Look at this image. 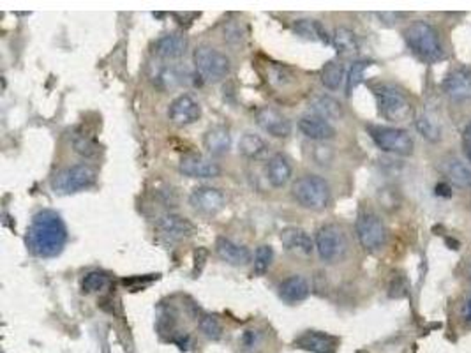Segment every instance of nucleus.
<instances>
[{
    "instance_id": "nucleus-1",
    "label": "nucleus",
    "mask_w": 471,
    "mask_h": 353,
    "mask_svg": "<svg viewBox=\"0 0 471 353\" xmlns=\"http://www.w3.org/2000/svg\"><path fill=\"white\" fill-rule=\"evenodd\" d=\"M67 242V228L57 212L41 210L27 228L25 244L34 256L54 258L60 255Z\"/></svg>"
},
{
    "instance_id": "nucleus-2",
    "label": "nucleus",
    "mask_w": 471,
    "mask_h": 353,
    "mask_svg": "<svg viewBox=\"0 0 471 353\" xmlns=\"http://www.w3.org/2000/svg\"><path fill=\"white\" fill-rule=\"evenodd\" d=\"M406 45L426 64H436L445 58V49L439 41L438 30L430 23L417 20L404 29Z\"/></svg>"
},
{
    "instance_id": "nucleus-3",
    "label": "nucleus",
    "mask_w": 471,
    "mask_h": 353,
    "mask_svg": "<svg viewBox=\"0 0 471 353\" xmlns=\"http://www.w3.org/2000/svg\"><path fill=\"white\" fill-rule=\"evenodd\" d=\"M374 95L378 101V110L380 115L389 122H406L410 120L411 113H413V106H411L410 99L404 92L395 85L390 83H381L373 89Z\"/></svg>"
},
{
    "instance_id": "nucleus-4",
    "label": "nucleus",
    "mask_w": 471,
    "mask_h": 353,
    "mask_svg": "<svg viewBox=\"0 0 471 353\" xmlns=\"http://www.w3.org/2000/svg\"><path fill=\"white\" fill-rule=\"evenodd\" d=\"M293 198L308 210H323L330 203V185L318 175H303L293 184Z\"/></svg>"
},
{
    "instance_id": "nucleus-5",
    "label": "nucleus",
    "mask_w": 471,
    "mask_h": 353,
    "mask_svg": "<svg viewBox=\"0 0 471 353\" xmlns=\"http://www.w3.org/2000/svg\"><path fill=\"white\" fill-rule=\"evenodd\" d=\"M194 66L201 78L209 83L221 82L231 71V62L226 54L209 45H201L194 49Z\"/></svg>"
},
{
    "instance_id": "nucleus-6",
    "label": "nucleus",
    "mask_w": 471,
    "mask_h": 353,
    "mask_svg": "<svg viewBox=\"0 0 471 353\" xmlns=\"http://www.w3.org/2000/svg\"><path fill=\"white\" fill-rule=\"evenodd\" d=\"M369 135L373 138L378 148L398 156H410L413 154L415 141L411 135L404 129L385 128V126H369Z\"/></svg>"
},
{
    "instance_id": "nucleus-7",
    "label": "nucleus",
    "mask_w": 471,
    "mask_h": 353,
    "mask_svg": "<svg viewBox=\"0 0 471 353\" xmlns=\"http://www.w3.org/2000/svg\"><path fill=\"white\" fill-rule=\"evenodd\" d=\"M316 251L323 262L336 263L345 258L348 242H346L345 234L341 231L339 226L325 225L316 231Z\"/></svg>"
},
{
    "instance_id": "nucleus-8",
    "label": "nucleus",
    "mask_w": 471,
    "mask_h": 353,
    "mask_svg": "<svg viewBox=\"0 0 471 353\" xmlns=\"http://www.w3.org/2000/svg\"><path fill=\"white\" fill-rule=\"evenodd\" d=\"M356 237L360 240L362 247L371 253L385 246L387 228L380 216L373 210H362L356 219Z\"/></svg>"
},
{
    "instance_id": "nucleus-9",
    "label": "nucleus",
    "mask_w": 471,
    "mask_h": 353,
    "mask_svg": "<svg viewBox=\"0 0 471 353\" xmlns=\"http://www.w3.org/2000/svg\"><path fill=\"white\" fill-rule=\"evenodd\" d=\"M97 173L89 165H74L57 173L54 181V189L58 194L80 193L95 184Z\"/></svg>"
},
{
    "instance_id": "nucleus-10",
    "label": "nucleus",
    "mask_w": 471,
    "mask_h": 353,
    "mask_svg": "<svg viewBox=\"0 0 471 353\" xmlns=\"http://www.w3.org/2000/svg\"><path fill=\"white\" fill-rule=\"evenodd\" d=\"M189 203L194 210L207 216L221 212L226 205V196L221 189L212 187V185H198L189 194Z\"/></svg>"
},
{
    "instance_id": "nucleus-11",
    "label": "nucleus",
    "mask_w": 471,
    "mask_h": 353,
    "mask_svg": "<svg viewBox=\"0 0 471 353\" xmlns=\"http://www.w3.org/2000/svg\"><path fill=\"white\" fill-rule=\"evenodd\" d=\"M443 91L454 103H471V71L457 67L443 80Z\"/></svg>"
},
{
    "instance_id": "nucleus-12",
    "label": "nucleus",
    "mask_w": 471,
    "mask_h": 353,
    "mask_svg": "<svg viewBox=\"0 0 471 353\" xmlns=\"http://www.w3.org/2000/svg\"><path fill=\"white\" fill-rule=\"evenodd\" d=\"M157 231L163 238L170 240V242H179V240H184V238L191 237L194 234L193 223L189 221L184 216H179V214H164L157 219L156 225Z\"/></svg>"
},
{
    "instance_id": "nucleus-13",
    "label": "nucleus",
    "mask_w": 471,
    "mask_h": 353,
    "mask_svg": "<svg viewBox=\"0 0 471 353\" xmlns=\"http://www.w3.org/2000/svg\"><path fill=\"white\" fill-rule=\"evenodd\" d=\"M281 244L290 255L297 256V258H308L312 255L316 244L311 238V235L302 228L297 226H290L281 231Z\"/></svg>"
},
{
    "instance_id": "nucleus-14",
    "label": "nucleus",
    "mask_w": 471,
    "mask_h": 353,
    "mask_svg": "<svg viewBox=\"0 0 471 353\" xmlns=\"http://www.w3.org/2000/svg\"><path fill=\"white\" fill-rule=\"evenodd\" d=\"M168 117L175 126H189L201 117V106L196 99L187 94L173 99L168 108Z\"/></svg>"
},
{
    "instance_id": "nucleus-15",
    "label": "nucleus",
    "mask_w": 471,
    "mask_h": 353,
    "mask_svg": "<svg viewBox=\"0 0 471 353\" xmlns=\"http://www.w3.org/2000/svg\"><path fill=\"white\" fill-rule=\"evenodd\" d=\"M181 173L191 179H216L221 175V168L218 163L207 159V157L200 156V154H189L181 159L179 165Z\"/></svg>"
},
{
    "instance_id": "nucleus-16",
    "label": "nucleus",
    "mask_w": 471,
    "mask_h": 353,
    "mask_svg": "<svg viewBox=\"0 0 471 353\" xmlns=\"http://www.w3.org/2000/svg\"><path fill=\"white\" fill-rule=\"evenodd\" d=\"M256 122L265 133L274 138H286L291 135V122L275 108L265 106L256 113Z\"/></svg>"
},
{
    "instance_id": "nucleus-17",
    "label": "nucleus",
    "mask_w": 471,
    "mask_h": 353,
    "mask_svg": "<svg viewBox=\"0 0 471 353\" xmlns=\"http://www.w3.org/2000/svg\"><path fill=\"white\" fill-rule=\"evenodd\" d=\"M295 345L312 353H336L339 346V337L321 330H308L295 339Z\"/></svg>"
},
{
    "instance_id": "nucleus-18",
    "label": "nucleus",
    "mask_w": 471,
    "mask_h": 353,
    "mask_svg": "<svg viewBox=\"0 0 471 353\" xmlns=\"http://www.w3.org/2000/svg\"><path fill=\"white\" fill-rule=\"evenodd\" d=\"M299 129L303 136H308L309 140L314 141H327L332 140L336 136V128L328 120L321 119L318 115H303L299 120Z\"/></svg>"
},
{
    "instance_id": "nucleus-19",
    "label": "nucleus",
    "mask_w": 471,
    "mask_h": 353,
    "mask_svg": "<svg viewBox=\"0 0 471 353\" xmlns=\"http://www.w3.org/2000/svg\"><path fill=\"white\" fill-rule=\"evenodd\" d=\"M187 52V39L182 34H166L157 39L154 54L161 60H179Z\"/></svg>"
},
{
    "instance_id": "nucleus-20",
    "label": "nucleus",
    "mask_w": 471,
    "mask_h": 353,
    "mask_svg": "<svg viewBox=\"0 0 471 353\" xmlns=\"http://www.w3.org/2000/svg\"><path fill=\"white\" fill-rule=\"evenodd\" d=\"M216 251H218L219 258L225 260L230 265H235V267H240V265H246L251 262V251L246 246L233 242L231 238L219 237L218 242H216Z\"/></svg>"
},
{
    "instance_id": "nucleus-21",
    "label": "nucleus",
    "mask_w": 471,
    "mask_h": 353,
    "mask_svg": "<svg viewBox=\"0 0 471 353\" xmlns=\"http://www.w3.org/2000/svg\"><path fill=\"white\" fill-rule=\"evenodd\" d=\"M309 283L302 275H290L283 283L279 284V297L288 304H297L309 297Z\"/></svg>"
},
{
    "instance_id": "nucleus-22",
    "label": "nucleus",
    "mask_w": 471,
    "mask_h": 353,
    "mask_svg": "<svg viewBox=\"0 0 471 353\" xmlns=\"http://www.w3.org/2000/svg\"><path fill=\"white\" fill-rule=\"evenodd\" d=\"M439 168H441L443 175L447 176L448 181L457 185V187H471V168L461 159H457V157H447V159L441 161Z\"/></svg>"
},
{
    "instance_id": "nucleus-23",
    "label": "nucleus",
    "mask_w": 471,
    "mask_h": 353,
    "mask_svg": "<svg viewBox=\"0 0 471 353\" xmlns=\"http://www.w3.org/2000/svg\"><path fill=\"white\" fill-rule=\"evenodd\" d=\"M309 110L312 111V115H318L325 120H339L343 119V106L337 99H334L332 95H314V98L309 101Z\"/></svg>"
},
{
    "instance_id": "nucleus-24",
    "label": "nucleus",
    "mask_w": 471,
    "mask_h": 353,
    "mask_svg": "<svg viewBox=\"0 0 471 353\" xmlns=\"http://www.w3.org/2000/svg\"><path fill=\"white\" fill-rule=\"evenodd\" d=\"M266 179L274 187H284L291 179L290 161L283 154H275L266 165Z\"/></svg>"
},
{
    "instance_id": "nucleus-25",
    "label": "nucleus",
    "mask_w": 471,
    "mask_h": 353,
    "mask_svg": "<svg viewBox=\"0 0 471 353\" xmlns=\"http://www.w3.org/2000/svg\"><path fill=\"white\" fill-rule=\"evenodd\" d=\"M203 144H205V148L209 154H212V156H222V154L230 150L231 135L222 126H216V128L207 131Z\"/></svg>"
},
{
    "instance_id": "nucleus-26",
    "label": "nucleus",
    "mask_w": 471,
    "mask_h": 353,
    "mask_svg": "<svg viewBox=\"0 0 471 353\" xmlns=\"http://www.w3.org/2000/svg\"><path fill=\"white\" fill-rule=\"evenodd\" d=\"M238 152L246 156L247 159H262L268 152V145L262 136L254 135V133H246V135H242L240 141H238Z\"/></svg>"
},
{
    "instance_id": "nucleus-27",
    "label": "nucleus",
    "mask_w": 471,
    "mask_h": 353,
    "mask_svg": "<svg viewBox=\"0 0 471 353\" xmlns=\"http://www.w3.org/2000/svg\"><path fill=\"white\" fill-rule=\"evenodd\" d=\"M154 78L163 89H175L189 82V73L179 66H164L154 74Z\"/></svg>"
},
{
    "instance_id": "nucleus-28",
    "label": "nucleus",
    "mask_w": 471,
    "mask_h": 353,
    "mask_svg": "<svg viewBox=\"0 0 471 353\" xmlns=\"http://www.w3.org/2000/svg\"><path fill=\"white\" fill-rule=\"evenodd\" d=\"M332 45L337 49V54L349 57V55H355L358 52V37L353 30L339 27V29L334 30Z\"/></svg>"
},
{
    "instance_id": "nucleus-29",
    "label": "nucleus",
    "mask_w": 471,
    "mask_h": 353,
    "mask_svg": "<svg viewBox=\"0 0 471 353\" xmlns=\"http://www.w3.org/2000/svg\"><path fill=\"white\" fill-rule=\"evenodd\" d=\"M320 78H321V83L327 87L328 91H337V89L343 85V82L346 80L345 66H343L339 60L327 62V64L323 66V69H321Z\"/></svg>"
},
{
    "instance_id": "nucleus-30",
    "label": "nucleus",
    "mask_w": 471,
    "mask_h": 353,
    "mask_svg": "<svg viewBox=\"0 0 471 353\" xmlns=\"http://www.w3.org/2000/svg\"><path fill=\"white\" fill-rule=\"evenodd\" d=\"M293 29L299 36L306 37V39H312V41H321V43H330V37H328L327 30L323 29V25L316 20H299L295 21Z\"/></svg>"
},
{
    "instance_id": "nucleus-31",
    "label": "nucleus",
    "mask_w": 471,
    "mask_h": 353,
    "mask_svg": "<svg viewBox=\"0 0 471 353\" xmlns=\"http://www.w3.org/2000/svg\"><path fill=\"white\" fill-rule=\"evenodd\" d=\"M417 129L418 133L429 141H439L441 138V126L430 113H422L417 119Z\"/></svg>"
},
{
    "instance_id": "nucleus-32",
    "label": "nucleus",
    "mask_w": 471,
    "mask_h": 353,
    "mask_svg": "<svg viewBox=\"0 0 471 353\" xmlns=\"http://www.w3.org/2000/svg\"><path fill=\"white\" fill-rule=\"evenodd\" d=\"M369 66H371V62L369 60H358L349 67L348 74H346V94L349 95L353 91H355L356 87L360 85L362 78H364L365 69H367Z\"/></svg>"
},
{
    "instance_id": "nucleus-33",
    "label": "nucleus",
    "mask_w": 471,
    "mask_h": 353,
    "mask_svg": "<svg viewBox=\"0 0 471 353\" xmlns=\"http://www.w3.org/2000/svg\"><path fill=\"white\" fill-rule=\"evenodd\" d=\"M274 260V249L271 246H260L254 253V272L256 274H265L272 265Z\"/></svg>"
},
{
    "instance_id": "nucleus-34",
    "label": "nucleus",
    "mask_w": 471,
    "mask_h": 353,
    "mask_svg": "<svg viewBox=\"0 0 471 353\" xmlns=\"http://www.w3.org/2000/svg\"><path fill=\"white\" fill-rule=\"evenodd\" d=\"M198 325H200V330L203 332V336L212 339V341H218L219 337L222 336L221 323H219L218 318L212 317V315H203V317L200 318V323Z\"/></svg>"
},
{
    "instance_id": "nucleus-35",
    "label": "nucleus",
    "mask_w": 471,
    "mask_h": 353,
    "mask_svg": "<svg viewBox=\"0 0 471 353\" xmlns=\"http://www.w3.org/2000/svg\"><path fill=\"white\" fill-rule=\"evenodd\" d=\"M74 152L80 154V156L91 159V157H95L99 152H101V147L97 145V141L89 138V136H78L74 140Z\"/></svg>"
},
{
    "instance_id": "nucleus-36",
    "label": "nucleus",
    "mask_w": 471,
    "mask_h": 353,
    "mask_svg": "<svg viewBox=\"0 0 471 353\" xmlns=\"http://www.w3.org/2000/svg\"><path fill=\"white\" fill-rule=\"evenodd\" d=\"M106 284H108V275L103 274V272L94 271V272H89V274L83 277L82 286H83V292L95 293V292H101Z\"/></svg>"
},
{
    "instance_id": "nucleus-37",
    "label": "nucleus",
    "mask_w": 471,
    "mask_h": 353,
    "mask_svg": "<svg viewBox=\"0 0 471 353\" xmlns=\"http://www.w3.org/2000/svg\"><path fill=\"white\" fill-rule=\"evenodd\" d=\"M334 159V152L330 147H321V145H316L312 147V161L316 165L320 166H328L332 163Z\"/></svg>"
},
{
    "instance_id": "nucleus-38",
    "label": "nucleus",
    "mask_w": 471,
    "mask_h": 353,
    "mask_svg": "<svg viewBox=\"0 0 471 353\" xmlns=\"http://www.w3.org/2000/svg\"><path fill=\"white\" fill-rule=\"evenodd\" d=\"M271 76H272L271 82L279 87H284V85H288V83L293 82V76H291V73L286 69V67H274Z\"/></svg>"
},
{
    "instance_id": "nucleus-39",
    "label": "nucleus",
    "mask_w": 471,
    "mask_h": 353,
    "mask_svg": "<svg viewBox=\"0 0 471 353\" xmlns=\"http://www.w3.org/2000/svg\"><path fill=\"white\" fill-rule=\"evenodd\" d=\"M406 290H408V284L402 275H395L393 281L390 283V297H404Z\"/></svg>"
},
{
    "instance_id": "nucleus-40",
    "label": "nucleus",
    "mask_w": 471,
    "mask_h": 353,
    "mask_svg": "<svg viewBox=\"0 0 471 353\" xmlns=\"http://www.w3.org/2000/svg\"><path fill=\"white\" fill-rule=\"evenodd\" d=\"M260 339H262V334L258 330H246L244 336H242V345H244V348L253 350L258 346Z\"/></svg>"
},
{
    "instance_id": "nucleus-41",
    "label": "nucleus",
    "mask_w": 471,
    "mask_h": 353,
    "mask_svg": "<svg viewBox=\"0 0 471 353\" xmlns=\"http://www.w3.org/2000/svg\"><path fill=\"white\" fill-rule=\"evenodd\" d=\"M463 147H464V154H466L468 161H470V163H471V122L468 124L466 129H464Z\"/></svg>"
},
{
    "instance_id": "nucleus-42",
    "label": "nucleus",
    "mask_w": 471,
    "mask_h": 353,
    "mask_svg": "<svg viewBox=\"0 0 471 353\" xmlns=\"http://www.w3.org/2000/svg\"><path fill=\"white\" fill-rule=\"evenodd\" d=\"M436 193L443 194V196H450V187H448L447 184H438V187H436Z\"/></svg>"
},
{
    "instance_id": "nucleus-43",
    "label": "nucleus",
    "mask_w": 471,
    "mask_h": 353,
    "mask_svg": "<svg viewBox=\"0 0 471 353\" xmlns=\"http://www.w3.org/2000/svg\"><path fill=\"white\" fill-rule=\"evenodd\" d=\"M466 320L471 321V297L468 299V302H466Z\"/></svg>"
}]
</instances>
